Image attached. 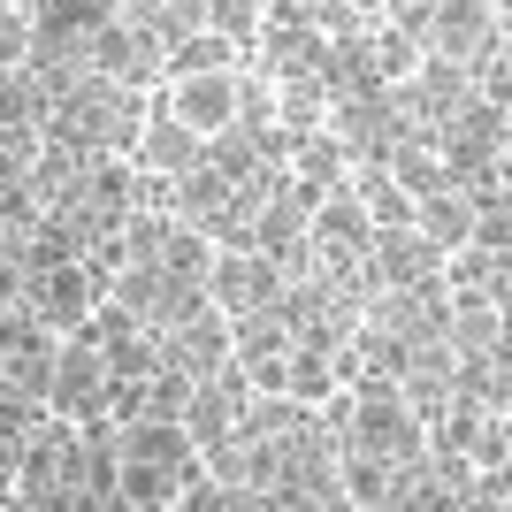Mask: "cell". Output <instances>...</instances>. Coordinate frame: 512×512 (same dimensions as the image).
<instances>
[{
    "mask_svg": "<svg viewBox=\"0 0 512 512\" xmlns=\"http://www.w3.org/2000/svg\"><path fill=\"white\" fill-rule=\"evenodd\" d=\"M69 482H77V421L39 413L16 444V505H69Z\"/></svg>",
    "mask_w": 512,
    "mask_h": 512,
    "instance_id": "3957f363",
    "label": "cell"
},
{
    "mask_svg": "<svg viewBox=\"0 0 512 512\" xmlns=\"http://www.w3.org/2000/svg\"><path fill=\"white\" fill-rule=\"evenodd\" d=\"M413 230H421L428 245H436V253L467 245V237H474V199H467V192H459V184L444 176L436 192H421V199H413Z\"/></svg>",
    "mask_w": 512,
    "mask_h": 512,
    "instance_id": "30bf717a",
    "label": "cell"
},
{
    "mask_svg": "<svg viewBox=\"0 0 512 512\" xmlns=\"http://www.w3.org/2000/svg\"><path fill=\"white\" fill-rule=\"evenodd\" d=\"M253 62L237 39H222V31H207V23H192V31H176L169 46H161V77H192V69H237Z\"/></svg>",
    "mask_w": 512,
    "mask_h": 512,
    "instance_id": "8fae6325",
    "label": "cell"
},
{
    "mask_svg": "<svg viewBox=\"0 0 512 512\" xmlns=\"http://www.w3.org/2000/svg\"><path fill=\"white\" fill-rule=\"evenodd\" d=\"M46 413H62V421H100V413H107V352H100V337H92V329L54 337Z\"/></svg>",
    "mask_w": 512,
    "mask_h": 512,
    "instance_id": "277c9868",
    "label": "cell"
},
{
    "mask_svg": "<svg viewBox=\"0 0 512 512\" xmlns=\"http://www.w3.org/2000/svg\"><path fill=\"white\" fill-rule=\"evenodd\" d=\"M199 153H207V138H192L176 115H161V107L146 100V123H138V138H130V161H138V176H146V199H161V184H169L176 169H192Z\"/></svg>",
    "mask_w": 512,
    "mask_h": 512,
    "instance_id": "9c48e42d",
    "label": "cell"
},
{
    "mask_svg": "<svg viewBox=\"0 0 512 512\" xmlns=\"http://www.w3.org/2000/svg\"><path fill=\"white\" fill-rule=\"evenodd\" d=\"M199 291H207V306H222L237 321V314H260V306L283 299V268L268 253H253V245H214Z\"/></svg>",
    "mask_w": 512,
    "mask_h": 512,
    "instance_id": "8992f818",
    "label": "cell"
},
{
    "mask_svg": "<svg viewBox=\"0 0 512 512\" xmlns=\"http://www.w3.org/2000/svg\"><path fill=\"white\" fill-rule=\"evenodd\" d=\"M367 214L352 199V184H329V192L306 199V245H314V268H352L367 260Z\"/></svg>",
    "mask_w": 512,
    "mask_h": 512,
    "instance_id": "ba28073f",
    "label": "cell"
},
{
    "mask_svg": "<svg viewBox=\"0 0 512 512\" xmlns=\"http://www.w3.org/2000/svg\"><path fill=\"white\" fill-rule=\"evenodd\" d=\"M207 482V459L184 436V421L169 413H130L115 421V505L130 512H176L192 505V490Z\"/></svg>",
    "mask_w": 512,
    "mask_h": 512,
    "instance_id": "6da1fadb",
    "label": "cell"
},
{
    "mask_svg": "<svg viewBox=\"0 0 512 512\" xmlns=\"http://www.w3.org/2000/svg\"><path fill=\"white\" fill-rule=\"evenodd\" d=\"M31 54V8L23 0H0V69H16Z\"/></svg>",
    "mask_w": 512,
    "mask_h": 512,
    "instance_id": "4fadbf2b",
    "label": "cell"
},
{
    "mask_svg": "<svg viewBox=\"0 0 512 512\" xmlns=\"http://www.w3.org/2000/svg\"><path fill=\"white\" fill-rule=\"evenodd\" d=\"M8 306H23V253H16V237H0V314Z\"/></svg>",
    "mask_w": 512,
    "mask_h": 512,
    "instance_id": "5bb4252c",
    "label": "cell"
},
{
    "mask_svg": "<svg viewBox=\"0 0 512 512\" xmlns=\"http://www.w3.org/2000/svg\"><path fill=\"white\" fill-rule=\"evenodd\" d=\"M260 16H268V0H199V23H207V31H222V39H237L245 54H253Z\"/></svg>",
    "mask_w": 512,
    "mask_h": 512,
    "instance_id": "7c38bea8",
    "label": "cell"
},
{
    "mask_svg": "<svg viewBox=\"0 0 512 512\" xmlns=\"http://www.w3.org/2000/svg\"><path fill=\"white\" fill-rule=\"evenodd\" d=\"M505 46V0H421V54L474 62Z\"/></svg>",
    "mask_w": 512,
    "mask_h": 512,
    "instance_id": "5b68a950",
    "label": "cell"
},
{
    "mask_svg": "<svg viewBox=\"0 0 512 512\" xmlns=\"http://www.w3.org/2000/svg\"><path fill=\"white\" fill-rule=\"evenodd\" d=\"M245 69V62H237ZM237 69H192V77H161L153 85V107L176 115L192 138H222L237 123Z\"/></svg>",
    "mask_w": 512,
    "mask_h": 512,
    "instance_id": "52a82bcc",
    "label": "cell"
},
{
    "mask_svg": "<svg viewBox=\"0 0 512 512\" xmlns=\"http://www.w3.org/2000/svg\"><path fill=\"white\" fill-rule=\"evenodd\" d=\"M23 314L39 321V329H54V337L85 329V321L100 314V268H92L85 253L46 260V268H23Z\"/></svg>",
    "mask_w": 512,
    "mask_h": 512,
    "instance_id": "7a4b0ae2",
    "label": "cell"
}]
</instances>
